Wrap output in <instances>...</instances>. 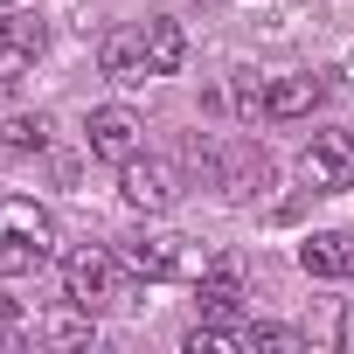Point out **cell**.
Returning a JSON list of instances; mask_svg holds the SVG:
<instances>
[{"label":"cell","mask_w":354,"mask_h":354,"mask_svg":"<svg viewBox=\"0 0 354 354\" xmlns=\"http://www.w3.org/2000/svg\"><path fill=\"white\" fill-rule=\"evenodd\" d=\"M56 257V216L28 195H0V278H35Z\"/></svg>","instance_id":"obj_1"},{"label":"cell","mask_w":354,"mask_h":354,"mask_svg":"<svg viewBox=\"0 0 354 354\" xmlns=\"http://www.w3.org/2000/svg\"><path fill=\"white\" fill-rule=\"evenodd\" d=\"M125 257L118 250H104V243H84V250H70L63 257V299H77V306H91V313H104V306H118L125 299Z\"/></svg>","instance_id":"obj_2"},{"label":"cell","mask_w":354,"mask_h":354,"mask_svg":"<svg viewBox=\"0 0 354 354\" xmlns=\"http://www.w3.org/2000/svg\"><path fill=\"white\" fill-rule=\"evenodd\" d=\"M118 195L139 209V216H167L174 202H181V167L160 160V153H132L118 167Z\"/></svg>","instance_id":"obj_3"},{"label":"cell","mask_w":354,"mask_h":354,"mask_svg":"<svg viewBox=\"0 0 354 354\" xmlns=\"http://www.w3.org/2000/svg\"><path fill=\"white\" fill-rule=\"evenodd\" d=\"M299 181H306L313 195L354 188V132H340V125L313 132V139H306V153H299Z\"/></svg>","instance_id":"obj_4"},{"label":"cell","mask_w":354,"mask_h":354,"mask_svg":"<svg viewBox=\"0 0 354 354\" xmlns=\"http://www.w3.org/2000/svg\"><path fill=\"white\" fill-rule=\"evenodd\" d=\"M84 146H91V160L125 167L132 153H146V118H139L132 104H97V111L84 118Z\"/></svg>","instance_id":"obj_5"},{"label":"cell","mask_w":354,"mask_h":354,"mask_svg":"<svg viewBox=\"0 0 354 354\" xmlns=\"http://www.w3.org/2000/svg\"><path fill=\"white\" fill-rule=\"evenodd\" d=\"M125 264H132V278H188L195 271V257H188V236H174V230H139V236H125V250H118Z\"/></svg>","instance_id":"obj_6"},{"label":"cell","mask_w":354,"mask_h":354,"mask_svg":"<svg viewBox=\"0 0 354 354\" xmlns=\"http://www.w3.org/2000/svg\"><path fill=\"white\" fill-rule=\"evenodd\" d=\"M42 42H49L42 15H28V8H0V84H21V77L35 70Z\"/></svg>","instance_id":"obj_7"},{"label":"cell","mask_w":354,"mask_h":354,"mask_svg":"<svg viewBox=\"0 0 354 354\" xmlns=\"http://www.w3.org/2000/svg\"><path fill=\"white\" fill-rule=\"evenodd\" d=\"M97 70L118 84V91H139L153 70H146V35L139 28H104L97 35Z\"/></svg>","instance_id":"obj_8"},{"label":"cell","mask_w":354,"mask_h":354,"mask_svg":"<svg viewBox=\"0 0 354 354\" xmlns=\"http://www.w3.org/2000/svg\"><path fill=\"white\" fill-rule=\"evenodd\" d=\"M195 299H202V313H209V319H236V313H243V264H236V257L202 264Z\"/></svg>","instance_id":"obj_9"},{"label":"cell","mask_w":354,"mask_h":354,"mask_svg":"<svg viewBox=\"0 0 354 354\" xmlns=\"http://www.w3.org/2000/svg\"><path fill=\"white\" fill-rule=\"evenodd\" d=\"M319 97H326V84L306 70V77H278V84H264V118H278V125H292V118H313L319 111Z\"/></svg>","instance_id":"obj_10"},{"label":"cell","mask_w":354,"mask_h":354,"mask_svg":"<svg viewBox=\"0 0 354 354\" xmlns=\"http://www.w3.org/2000/svg\"><path fill=\"white\" fill-rule=\"evenodd\" d=\"M299 271L306 278H354V236L347 230H319L299 243Z\"/></svg>","instance_id":"obj_11"},{"label":"cell","mask_w":354,"mask_h":354,"mask_svg":"<svg viewBox=\"0 0 354 354\" xmlns=\"http://www.w3.org/2000/svg\"><path fill=\"white\" fill-rule=\"evenodd\" d=\"M139 35H146V70H153V77H181V63H188L181 21H174V15H146Z\"/></svg>","instance_id":"obj_12"},{"label":"cell","mask_w":354,"mask_h":354,"mask_svg":"<svg viewBox=\"0 0 354 354\" xmlns=\"http://www.w3.org/2000/svg\"><path fill=\"white\" fill-rule=\"evenodd\" d=\"M91 333H97V313H91V306H77V299H70V306H56V313L35 326V340H42V347H91Z\"/></svg>","instance_id":"obj_13"},{"label":"cell","mask_w":354,"mask_h":354,"mask_svg":"<svg viewBox=\"0 0 354 354\" xmlns=\"http://www.w3.org/2000/svg\"><path fill=\"white\" fill-rule=\"evenodd\" d=\"M188 354H236V347H250V319H209L202 313V326L181 340Z\"/></svg>","instance_id":"obj_14"},{"label":"cell","mask_w":354,"mask_h":354,"mask_svg":"<svg viewBox=\"0 0 354 354\" xmlns=\"http://www.w3.org/2000/svg\"><path fill=\"white\" fill-rule=\"evenodd\" d=\"M0 146L8 153H49V118L42 111H15L8 125H0Z\"/></svg>","instance_id":"obj_15"},{"label":"cell","mask_w":354,"mask_h":354,"mask_svg":"<svg viewBox=\"0 0 354 354\" xmlns=\"http://www.w3.org/2000/svg\"><path fill=\"white\" fill-rule=\"evenodd\" d=\"M264 188H271V160L264 153H243L236 160V195H264Z\"/></svg>","instance_id":"obj_16"},{"label":"cell","mask_w":354,"mask_h":354,"mask_svg":"<svg viewBox=\"0 0 354 354\" xmlns=\"http://www.w3.org/2000/svg\"><path fill=\"white\" fill-rule=\"evenodd\" d=\"M271 347V354H299V333L292 326H250V354Z\"/></svg>","instance_id":"obj_17"},{"label":"cell","mask_w":354,"mask_h":354,"mask_svg":"<svg viewBox=\"0 0 354 354\" xmlns=\"http://www.w3.org/2000/svg\"><path fill=\"white\" fill-rule=\"evenodd\" d=\"M15 340H21V313L0 299V347H15Z\"/></svg>","instance_id":"obj_18"},{"label":"cell","mask_w":354,"mask_h":354,"mask_svg":"<svg viewBox=\"0 0 354 354\" xmlns=\"http://www.w3.org/2000/svg\"><path fill=\"white\" fill-rule=\"evenodd\" d=\"M340 347H347V354H354V299H347V306H340Z\"/></svg>","instance_id":"obj_19"},{"label":"cell","mask_w":354,"mask_h":354,"mask_svg":"<svg viewBox=\"0 0 354 354\" xmlns=\"http://www.w3.org/2000/svg\"><path fill=\"white\" fill-rule=\"evenodd\" d=\"M0 8H8V0H0Z\"/></svg>","instance_id":"obj_20"}]
</instances>
